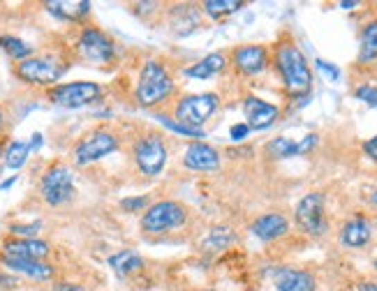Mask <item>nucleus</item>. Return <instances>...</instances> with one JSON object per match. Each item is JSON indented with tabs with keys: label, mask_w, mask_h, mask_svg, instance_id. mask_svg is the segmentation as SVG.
Masks as SVG:
<instances>
[{
	"label": "nucleus",
	"mask_w": 377,
	"mask_h": 291,
	"mask_svg": "<svg viewBox=\"0 0 377 291\" xmlns=\"http://www.w3.org/2000/svg\"><path fill=\"white\" fill-rule=\"evenodd\" d=\"M273 67L283 81L285 90L294 97L308 95L313 86V72L304 51L292 39H283L273 46Z\"/></svg>",
	"instance_id": "nucleus-1"
},
{
	"label": "nucleus",
	"mask_w": 377,
	"mask_h": 291,
	"mask_svg": "<svg viewBox=\"0 0 377 291\" xmlns=\"http://www.w3.org/2000/svg\"><path fill=\"white\" fill-rule=\"evenodd\" d=\"M171 90H174V79H171L167 65L155 58H148L141 65L139 79H137V88H134L137 104L143 109H153L167 100Z\"/></svg>",
	"instance_id": "nucleus-2"
},
{
	"label": "nucleus",
	"mask_w": 377,
	"mask_h": 291,
	"mask_svg": "<svg viewBox=\"0 0 377 291\" xmlns=\"http://www.w3.org/2000/svg\"><path fill=\"white\" fill-rule=\"evenodd\" d=\"M67 67L70 65H67L60 55L44 53V55H30V58L17 62L15 74L24 83H30V86H51L53 88V83L67 72Z\"/></svg>",
	"instance_id": "nucleus-3"
},
{
	"label": "nucleus",
	"mask_w": 377,
	"mask_h": 291,
	"mask_svg": "<svg viewBox=\"0 0 377 291\" xmlns=\"http://www.w3.org/2000/svg\"><path fill=\"white\" fill-rule=\"evenodd\" d=\"M294 220L301 233L319 238L328 231L326 220V197L322 192H308L294 208Z\"/></svg>",
	"instance_id": "nucleus-4"
},
{
	"label": "nucleus",
	"mask_w": 377,
	"mask_h": 291,
	"mask_svg": "<svg viewBox=\"0 0 377 291\" xmlns=\"http://www.w3.org/2000/svg\"><path fill=\"white\" fill-rule=\"evenodd\" d=\"M137 171L148 178L160 176L164 164H167V143H164L162 134L157 132H148L141 139H137L134 150H132Z\"/></svg>",
	"instance_id": "nucleus-5"
},
{
	"label": "nucleus",
	"mask_w": 377,
	"mask_h": 291,
	"mask_svg": "<svg viewBox=\"0 0 377 291\" xmlns=\"http://www.w3.org/2000/svg\"><path fill=\"white\" fill-rule=\"evenodd\" d=\"M185 220H188L185 206L178 204V201L164 199V201H157V204L146 208V213H143V218H141V231L167 233V231H174L178 227H183Z\"/></svg>",
	"instance_id": "nucleus-6"
},
{
	"label": "nucleus",
	"mask_w": 377,
	"mask_h": 291,
	"mask_svg": "<svg viewBox=\"0 0 377 291\" xmlns=\"http://www.w3.org/2000/svg\"><path fill=\"white\" fill-rule=\"evenodd\" d=\"M218 107H220V97H218L216 93L185 95L174 107V116L178 118L176 123L202 130V125L216 114Z\"/></svg>",
	"instance_id": "nucleus-7"
},
{
	"label": "nucleus",
	"mask_w": 377,
	"mask_h": 291,
	"mask_svg": "<svg viewBox=\"0 0 377 291\" xmlns=\"http://www.w3.org/2000/svg\"><path fill=\"white\" fill-rule=\"evenodd\" d=\"M77 53L81 60L91 65H109L116 58V42L105 30L88 26L79 33Z\"/></svg>",
	"instance_id": "nucleus-8"
},
{
	"label": "nucleus",
	"mask_w": 377,
	"mask_h": 291,
	"mask_svg": "<svg viewBox=\"0 0 377 291\" xmlns=\"http://www.w3.org/2000/svg\"><path fill=\"white\" fill-rule=\"evenodd\" d=\"M40 194L49 206H63L74 197V173L67 164H51L40 180Z\"/></svg>",
	"instance_id": "nucleus-9"
},
{
	"label": "nucleus",
	"mask_w": 377,
	"mask_h": 291,
	"mask_svg": "<svg viewBox=\"0 0 377 291\" xmlns=\"http://www.w3.org/2000/svg\"><path fill=\"white\" fill-rule=\"evenodd\" d=\"M100 95H102V88L93 81H70V83H58V86L49 88V100L65 109L86 107V104L98 102Z\"/></svg>",
	"instance_id": "nucleus-10"
},
{
	"label": "nucleus",
	"mask_w": 377,
	"mask_h": 291,
	"mask_svg": "<svg viewBox=\"0 0 377 291\" xmlns=\"http://www.w3.org/2000/svg\"><path fill=\"white\" fill-rule=\"evenodd\" d=\"M116 148H119V139H116L112 132L95 130L74 146L72 157H74V164L86 166V164L98 162V159H102V157L112 155Z\"/></svg>",
	"instance_id": "nucleus-11"
},
{
	"label": "nucleus",
	"mask_w": 377,
	"mask_h": 291,
	"mask_svg": "<svg viewBox=\"0 0 377 291\" xmlns=\"http://www.w3.org/2000/svg\"><path fill=\"white\" fill-rule=\"evenodd\" d=\"M271 62L269 48L262 44H243L231 51V65L238 74L243 76H257L262 74Z\"/></svg>",
	"instance_id": "nucleus-12"
},
{
	"label": "nucleus",
	"mask_w": 377,
	"mask_h": 291,
	"mask_svg": "<svg viewBox=\"0 0 377 291\" xmlns=\"http://www.w3.org/2000/svg\"><path fill=\"white\" fill-rule=\"evenodd\" d=\"M243 114H245V125L250 130H266L271 127L273 123L280 118V109L276 104L264 102L262 97L257 95H248L243 100Z\"/></svg>",
	"instance_id": "nucleus-13"
},
{
	"label": "nucleus",
	"mask_w": 377,
	"mask_h": 291,
	"mask_svg": "<svg viewBox=\"0 0 377 291\" xmlns=\"http://www.w3.org/2000/svg\"><path fill=\"white\" fill-rule=\"evenodd\" d=\"M183 164L190 171H216L220 169V152L204 141H193L185 148Z\"/></svg>",
	"instance_id": "nucleus-14"
},
{
	"label": "nucleus",
	"mask_w": 377,
	"mask_h": 291,
	"mask_svg": "<svg viewBox=\"0 0 377 291\" xmlns=\"http://www.w3.org/2000/svg\"><path fill=\"white\" fill-rule=\"evenodd\" d=\"M51 252L49 242L37 240V238H8L3 242L0 254L5 256H17V259H33V261H42Z\"/></svg>",
	"instance_id": "nucleus-15"
},
{
	"label": "nucleus",
	"mask_w": 377,
	"mask_h": 291,
	"mask_svg": "<svg viewBox=\"0 0 377 291\" xmlns=\"http://www.w3.org/2000/svg\"><path fill=\"white\" fill-rule=\"evenodd\" d=\"M370 238H373V224L363 215H354L345 224L340 227V245L349 249H361L366 247Z\"/></svg>",
	"instance_id": "nucleus-16"
},
{
	"label": "nucleus",
	"mask_w": 377,
	"mask_h": 291,
	"mask_svg": "<svg viewBox=\"0 0 377 291\" xmlns=\"http://www.w3.org/2000/svg\"><path fill=\"white\" fill-rule=\"evenodd\" d=\"M273 287L276 291H315L317 289V280L313 273L304 268H290L283 266L278 268L276 277H273Z\"/></svg>",
	"instance_id": "nucleus-17"
},
{
	"label": "nucleus",
	"mask_w": 377,
	"mask_h": 291,
	"mask_svg": "<svg viewBox=\"0 0 377 291\" xmlns=\"http://www.w3.org/2000/svg\"><path fill=\"white\" fill-rule=\"evenodd\" d=\"M250 229L259 240L271 242V240H278L290 233V220H287L283 213H266L252 222Z\"/></svg>",
	"instance_id": "nucleus-18"
},
{
	"label": "nucleus",
	"mask_w": 377,
	"mask_h": 291,
	"mask_svg": "<svg viewBox=\"0 0 377 291\" xmlns=\"http://www.w3.org/2000/svg\"><path fill=\"white\" fill-rule=\"evenodd\" d=\"M0 263L5 268L15 270V273H24L33 277V280H51L53 277V266L46 261H33V259H17V256H5L0 254Z\"/></svg>",
	"instance_id": "nucleus-19"
},
{
	"label": "nucleus",
	"mask_w": 377,
	"mask_h": 291,
	"mask_svg": "<svg viewBox=\"0 0 377 291\" xmlns=\"http://www.w3.org/2000/svg\"><path fill=\"white\" fill-rule=\"evenodd\" d=\"M356 62H359V65H373V62H377V19L368 21V24L361 28Z\"/></svg>",
	"instance_id": "nucleus-20"
},
{
	"label": "nucleus",
	"mask_w": 377,
	"mask_h": 291,
	"mask_svg": "<svg viewBox=\"0 0 377 291\" xmlns=\"http://www.w3.org/2000/svg\"><path fill=\"white\" fill-rule=\"evenodd\" d=\"M225 67H227V55L209 53L207 58H202L200 62L185 67V76H190V79H211V76L220 74Z\"/></svg>",
	"instance_id": "nucleus-21"
},
{
	"label": "nucleus",
	"mask_w": 377,
	"mask_h": 291,
	"mask_svg": "<svg viewBox=\"0 0 377 291\" xmlns=\"http://www.w3.org/2000/svg\"><path fill=\"white\" fill-rule=\"evenodd\" d=\"M44 7L49 14H53V17H58L63 21H79L91 12V3H88V0H74V3L51 0V3H44Z\"/></svg>",
	"instance_id": "nucleus-22"
},
{
	"label": "nucleus",
	"mask_w": 377,
	"mask_h": 291,
	"mask_svg": "<svg viewBox=\"0 0 377 291\" xmlns=\"http://www.w3.org/2000/svg\"><path fill=\"white\" fill-rule=\"evenodd\" d=\"M109 266L114 268L116 275L125 277L130 273H134V270H139L143 266V259L134 249H123V252H116L109 256Z\"/></svg>",
	"instance_id": "nucleus-23"
},
{
	"label": "nucleus",
	"mask_w": 377,
	"mask_h": 291,
	"mask_svg": "<svg viewBox=\"0 0 377 291\" xmlns=\"http://www.w3.org/2000/svg\"><path fill=\"white\" fill-rule=\"evenodd\" d=\"M264 155L269 159H287L299 155V143L287 136H276L264 146Z\"/></svg>",
	"instance_id": "nucleus-24"
},
{
	"label": "nucleus",
	"mask_w": 377,
	"mask_h": 291,
	"mask_svg": "<svg viewBox=\"0 0 377 291\" xmlns=\"http://www.w3.org/2000/svg\"><path fill=\"white\" fill-rule=\"evenodd\" d=\"M0 48H3L12 60H19V62L33 55V46L26 44L24 39L15 37V35H0Z\"/></svg>",
	"instance_id": "nucleus-25"
},
{
	"label": "nucleus",
	"mask_w": 377,
	"mask_h": 291,
	"mask_svg": "<svg viewBox=\"0 0 377 291\" xmlns=\"http://www.w3.org/2000/svg\"><path fill=\"white\" fill-rule=\"evenodd\" d=\"M241 7H245L243 0H204L202 3V10L207 12L211 19L229 17V14L238 12Z\"/></svg>",
	"instance_id": "nucleus-26"
},
{
	"label": "nucleus",
	"mask_w": 377,
	"mask_h": 291,
	"mask_svg": "<svg viewBox=\"0 0 377 291\" xmlns=\"http://www.w3.org/2000/svg\"><path fill=\"white\" fill-rule=\"evenodd\" d=\"M231 242H236V233L231 231L229 227H213L209 231V236L204 238V249H225L229 247Z\"/></svg>",
	"instance_id": "nucleus-27"
},
{
	"label": "nucleus",
	"mask_w": 377,
	"mask_h": 291,
	"mask_svg": "<svg viewBox=\"0 0 377 291\" xmlns=\"http://www.w3.org/2000/svg\"><path fill=\"white\" fill-rule=\"evenodd\" d=\"M30 155V146L26 141H12L3 152V162L8 169H19L26 164V159Z\"/></svg>",
	"instance_id": "nucleus-28"
},
{
	"label": "nucleus",
	"mask_w": 377,
	"mask_h": 291,
	"mask_svg": "<svg viewBox=\"0 0 377 291\" xmlns=\"http://www.w3.org/2000/svg\"><path fill=\"white\" fill-rule=\"evenodd\" d=\"M160 118V123L164 125V127H169L171 132H176V134H181V136H190V139H195V141H202L204 136V130H197V127H188V125H181V123H176V121H171L169 116H157Z\"/></svg>",
	"instance_id": "nucleus-29"
},
{
	"label": "nucleus",
	"mask_w": 377,
	"mask_h": 291,
	"mask_svg": "<svg viewBox=\"0 0 377 291\" xmlns=\"http://www.w3.org/2000/svg\"><path fill=\"white\" fill-rule=\"evenodd\" d=\"M354 97L366 102L368 107H377V86H373V83H361V86L354 88Z\"/></svg>",
	"instance_id": "nucleus-30"
},
{
	"label": "nucleus",
	"mask_w": 377,
	"mask_h": 291,
	"mask_svg": "<svg viewBox=\"0 0 377 291\" xmlns=\"http://www.w3.org/2000/svg\"><path fill=\"white\" fill-rule=\"evenodd\" d=\"M40 227H42L40 222H35V224H12L10 233H12V238H35Z\"/></svg>",
	"instance_id": "nucleus-31"
},
{
	"label": "nucleus",
	"mask_w": 377,
	"mask_h": 291,
	"mask_svg": "<svg viewBox=\"0 0 377 291\" xmlns=\"http://www.w3.org/2000/svg\"><path fill=\"white\" fill-rule=\"evenodd\" d=\"M148 206V197H128L121 201V208L128 213H137V211H143Z\"/></svg>",
	"instance_id": "nucleus-32"
},
{
	"label": "nucleus",
	"mask_w": 377,
	"mask_h": 291,
	"mask_svg": "<svg viewBox=\"0 0 377 291\" xmlns=\"http://www.w3.org/2000/svg\"><path fill=\"white\" fill-rule=\"evenodd\" d=\"M315 65H317L319 72H324L331 81H338V79H340V69L335 67V65H331V62H326V60L317 58V60H315Z\"/></svg>",
	"instance_id": "nucleus-33"
},
{
	"label": "nucleus",
	"mask_w": 377,
	"mask_h": 291,
	"mask_svg": "<svg viewBox=\"0 0 377 291\" xmlns=\"http://www.w3.org/2000/svg\"><path fill=\"white\" fill-rule=\"evenodd\" d=\"M250 134V127L245 123H236V125H231V130H229V136H231V141H245V136Z\"/></svg>",
	"instance_id": "nucleus-34"
},
{
	"label": "nucleus",
	"mask_w": 377,
	"mask_h": 291,
	"mask_svg": "<svg viewBox=\"0 0 377 291\" xmlns=\"http://www.w3.org/2000/svg\"><path fill=\"white\" fill-rule=\"evenodd\" d=\"M317 146V134H306L304 141H299V155H306Z\"/></svg>",
	"instance_id": "nucleus-35"
},
{
	"label": "nucleus",
	"mask_w": 377,
	"mask_h": 291,
	"mask_svg": "<svg viewBox=\"0 0 377 291\" xmlns=\"http://www.w3.org/2000/svg\"><path fill=\"white\" fill-rule=\"evenodd\" d=\"M363 152H366V155L377 164V136L368 139V141H363Z\"/></svg>",
	"instance_id": "nucleus-36"
},
{
	"label": "nucleus",
	"mask_w": 377,
	"mask_h": 291,
	"mask_svg": "<svg viewBox=\"0 0 377 291\" xmlns=\"http://www.w3.org/2000/svg\"><path fill=\"white\" fill-rule=\"evenodd\" d=\"M51 291H86L81 284H77V282H67V280H63V282H56L53 284V289Z\"/></svg>",
	"instance_id": "nucleus-37"
},
{
	"label": "nucleus",
	"mask_w": 377,
	"mask_h": 291,
	"mask_svg": "<svg viewBox=\"0 0 377 291\" xmlns=\"http://www.w3.org/2000/svg\"><path fill=\"white\" fill-rule=\"evenodd\" d=\"M19 280L17 277H10V275H0V287L3 289H12V287H17Z\"/></svg>",
	"instance_id": "nucleus-38"
},
{
	"label": "nucleus",
	"mask_w": 377,
	"mask_h": 291,
	"mask_svg": "<svg viewBox=\"0 0 377 291\" xmlns=\"http://www.w3.org/2000/svg\"><path fill=\"white\" fill-rule=\"evenodd\" d=\"M250 152H252L250 148H243V150L241 148H231V150H227V155L229 157H245V155H250Z\"/></svg>",
	"instance_id": "nucleus-39"
},
{
	"label": "nucleus",
	"mask_w": 377,
	"mask_h": 291,
	"mask_svg": "<svg viewBox=\"0 0 377 291\" xmlns=\"http://www.w3.org/2000/svg\"><path fill=\"white\" fill-rule=\"evenodd\" d=\"M359 291H377V282L375 280H366L359 284Z\"/></svg>",
	"instance_id": "nucleus-40"
},
{
	"label": "nucleus",
	"mask_w": 377,
	"mask_h": 291,
	"mask_svg": "<svg viewBox=\"0 0 377 291\" xmlns=\"http://www.w3.org/2000/svg\"><path fill=\"white\" fill-rule=\"evenodd\" d=\"M40 143H42V134H33V143H28L30 150H35Z\"/></svg>",
	"instance_id": "nucleus-41"
},
{
	"label": "nucleus",
	"mask_w": 377,
	"mask_h": 291,
	"mask_svg": "<svg viewBox=\"0 0 377 291\" xmlns=\"http://www.w3.org/2000/svg\"><path fill=\"white\" fill-rule=\"evenodd\" d=\"M15 180H17V178H10V180H5V183L0 185V190H8V187H12V185H15Z\"/></svg>",
	"instance_id": "nucleus-42"
},
{
	"label": "nucleus",
	"mask_w": 377,
	"mask_h": 291,
	"mask_svg": "<svg viewBox=\"0 0 377 291\" xmlns=\"http://www.w3.org/2000/svg\"><path fill=\"white\" fill-rule=\"evenodd\" d=\"M356 5H359V3H340L342 10H352V7H356Z\"/></svg>",
	"instance_id": "nucleus-43"
},
{
	"label": "nucleus",
	"mask_w": 377,
	"mask_h": 291,
	"mask_svg": "<svg viewBox=\"0 0 377 291\" xmlns=\"http://www.w3.org/2000/svg\"><path fill=\"white\" fill-rule=\"evenodd\" d=\"M3 125H5V111L0 109V127H3Z\"/></svg>",
	"instance_id": "nucleus-44"
},
{
	"label": "nucleus",
	"mask_w": 377,
	"mask_h": 291,
	"mask_svg": "<svg viewBox=\"0 0 377 291\" xmlns=\"http://www.w3.org/2000/svg\"><path fill=\"white\" fill-rule=\"evenodd\" d=\"M370 201H373V206H377V192L370 194Z\"/></svg>",
	"instance_id": "nucleus-45"
},
{
	"label": "nucleus",
	"mask_w": 377,
	"mask_h": 291,
	"mask_svg": "<svg viewBox=\"0 0 377 291\" xmlns=\"http://www.w3.org/2000/svg\"><path fill=\"white\" fill-rule=\"evenodd\" d=\"M373 266H375V270H377V259H375V261H373Z\"/></svg>",
	"instance_id": "nucleus-46"
},
{
	"label": "nucleus",
	"mask_w": 377,
	"mask_h": 291,
	"mask_svg": "<svg viewBox=\"0 0 377 291\" xmlns=\"http://www.w3.org/2000/svg\"><path fill=\"white\" fill-rule=\"evenodd\" d=\"M202 291H213V289H202Z\"/></svg>",
	"instance_id": "nucleus-47"
},
{
	"label": "nucleus",
	"mask_w": 377,
	"mask_h": 291,
	"mask_svg": "<svg viewBox=\"0 0 377 291\" xmlns=\"http://www.w3.org/2000/svg\"><path fill=\"white\" fill-rule=\"evenodd\" d=\"M0 171H3V169H0Z\"/></svg>",
	"instance_id": "nucleus-48"
}]
</instances>
